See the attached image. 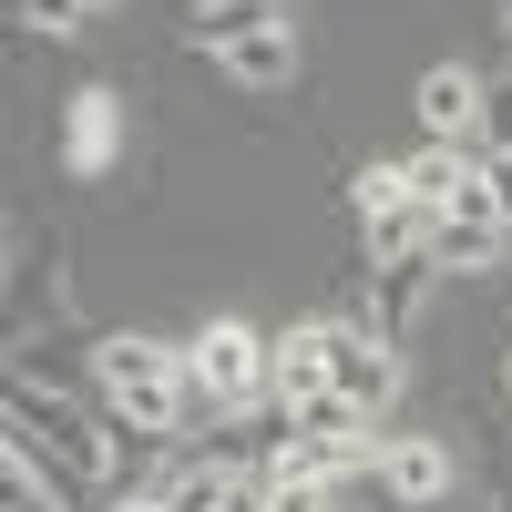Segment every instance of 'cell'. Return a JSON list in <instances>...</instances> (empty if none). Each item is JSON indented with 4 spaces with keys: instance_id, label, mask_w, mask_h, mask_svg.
Returning a JSON list of instances; mask_svg holds the SVG:
<instances>
[{
    "instance_id": "1",
    "label": "cell",
    "mask_w": 512,
    "mask_h": 512,
    "mask_svg": "<svg viewBox=\"0 0 512 512\" xmlns=\"http://www.w3.org/2000/svg\"><path fill=\"white\" fill-rule=\"evenodd\" d=\"M93 379H103V420L113 431H144V441H164L185 420V400H195L185 349H164V338H103Z\"/></svg>"
},
{
    "instance_id": "2",
    "label": "cell",
    "mask_w": 512,
    "mask_h": 512,
    "mask_svg": "<svg viewBox=\"0 0 512 512\" xmlns=\"http://www.w3.org/2000/svg\"><path fill=\"white\" fill-rule=\"evenodd\" d=\"M11 441L31 451V461H52L62 482H113V420H93L82 400H62V390H41V379H11Z\"/></svg>"
},
{
    "instance_id": "3",
    "label": "cell",
    "mask_w": 512,
    "mask_h": 512,
    "mask_svg": "<svg viewBox=\"0 0 512 512\" xmlns=\"http://www.w3.org/2000/svg\"><path fill=\"white\" fill-rule=\"evenodd\" d=\"M185 379H195V400H216V410H246L256 390H277V338H256L236 318H216L185 349Z\"/></svg>"
},
{
    "instance_id": "4",
    "label": "cell",
    "mask_w": 512,
    "mask_h": 512,
    "mask_svg": "<svg viewBox=\"0 0 512 512\" xmlns=\"http://www.w3.org/2000/svg\"><path fill=\"white\" fill-rule=\"evenodd\" d=\"M328 390L349 400L359 420H369V410H390V390H400L390 338H379V328H359V318H328Z\"/></svg>"
},
{
    "instance_id": "5",
    "label": "cell",
    "mask_w": 512,
    "mask_h": 512,
    "mask_svg": "<svg viewBox=\"0 0 512 512\" xmlns=\"http://www.w3.org/2000/svg\"><path fill=\"white\" fill-rule=\"evenodd\" d=\"M441 277H451V267H441L431 246H420V256H390V267H369V328L400 349V338L420 328V308H431V287H441Z\"/></svg>"
},
{
    "instance_id": "6",
    "label": "cell",
    "mask_w": 512,
    "mask_h": 512,
    "mask_svg": "<svg viewBox=\"0 0 512 512\" xmlns=\"http://www.w3.org/2000/svg\"><path fill=\"white\" fill-rule=\"evenodd\" d=\"M256 31H287V0H185V41L195 52H236V41H256Z\"/></svg>"
},
{
    "instance_id": "7",
    "label": "cell",
    "mask_w": 512,
    "mask_h": 512,
    "mask_svg": "<svg viewBox=\"0 0 512 512\" xmlns=\"http://www.w3.org/2000/svg\"><path fill=\"white\" fill-rule=\"evenodd\" d=\"M482 93L492 82H472L461 62H441V72H420V123H431V144H461V134H482Z\"/></svg>"
},
{
    "instance_id": "8",
    "label": "cell",
    "mask_w": 512,
    "mask_h": 512,
    "mask_svg": "<svg viewBox=\"0 0 512 512\" xmlns=\"http://www.w3.org/2000/svg\"><path fill=\"white\" fill-rule=\"evenodd\" d=\"M379 482H390V502L431 512V502L451 492V451H441V441H390V451H379Z\"/></svg>"
},
{
    "instance_id": "9",
    "label": "cell",
    "mask_w": 512,
    "mask_h": 512,
    "mask_svg": "<svg viewBox=\"0 0 512 512\" xmlns=\"http://www.w3.org/2000/svg\"><path fill=\"white\" fill-rule=\"evenodd\" d=\"M277 400H287V420L308 410V400H328V318L277 338Z\"/></svg>"
},
{
    "instance_id": "10",
    "label": "cell",
    "mask_w": 512,
    "mask_h": 512,
    "mask_svg": "<svg viewBox=\"0 0 512 512\" xmlns=\"http://www.w3.org/2000/svg\"><path fill=\"white\" fill-rule=\"evenodd\" d=\"M502 216H492V205H451V216L431 226V256H441V267H492V256H502Z\"/></svg>"
},
{
    "instance_id": "11",
    "label": "cell",
    "mask_w": 512,
    "mask_h": 512,
    "mask_svg": "<svg viewBox=\"0 0 512 512\" xmlns=\"http://www.w3.org/2000/svg\"><path fill=\"white\" fill-rule=\"evenodd\" d=\"M62 154H72V175H103V164H113V93H72Z\"/></svg>"
},
{
    "instance_id": "12",
    "label": "cell",
    "mask_w": 512,
    "mask_h": 512,
    "mask_svg": "<svg viewBox=\"0 0 512 512\" xmlns=\"http://www.w3.org/2000/svg\"><path fill=\"white\" fill-rule=\"evenodd\" d=\"M349 441H318V431H287L277 451H267V482H338V472H349Z\"/></svg>"
},
{
    "instance_id": "13",
    "label": "cell",
    "mask_w": 512,
    "mask_h": 512,
    "mask_svg": "<svg viewBox=\"0 0 512 512\" xmlns=\"http://www.w3.org/2000/svg\"><path fill=\"white\" fill-rule=\"evenodd\" d=\"M226 72L246 82V93H287V82H297V41H287V31H256V41L226 52Z\"/></svg>"
},
{
    "instance_id": "14",
    "label": "cell",
    "mask_w": 512,
    "mask_h": 512,
    "mask_svg": "<svg viewBox=\"0 0 512 512\" xmlns=\"http://www.w3.org/2000/svg\"><path fill=\"white\" fill-rule=\"evenodd\" d=\"M349 205H359V226L400 216V205H410V175H400V164H359V175H349Z\"/></svg>"
},
{
    "instance_id": "15",
    "label": "cell",
    "mask_w": 512,
    "mask_h": 512,
    "mask_svg": "<svg viewBox=\"0 0 512 512\" xmlns=\"http://www.w3.org/2000/svg\"><path fill=\"white\" fill-rule=\"evenodd\" d=\"M0 512H62V492L52 482H41V461L11 441V502H0Z\"/></svg>"
},
{
    "instance_id": "16",
    "label": "cell",
    "mask_w": 512,
    "mask_h": 512,
    "mask_svg": "<svg viewBox=\"0 0 512 512\" xmlns=\"http://www.w3.org/2000/svg\"><path fill=\"white\" fill-rule=\"evenodd\" d=\"M82 11H93V0H21V31H41V41H72V31H82Z\"/></svg>"
},
{
    "instance_id": "17",
    "label": "cell",
    "mask_w": 512,
    "mask_h": 512,
    "mask_svg": "<svg viewBox=\"0 0 512 512\" xmlns=\"http://www.w3.org/2000/svg\"><path fill=\"white\" fill-rule=\"evenodd\" d=\"M482 134H492V154H512V72L482 93Z\"/></svg>"
},
{
    "instance_id": "18",
    "label": "cell",
    "mask_w": 512,
    "mask_h": 512,
    "mask_svg": "<svg viewBox=\"0 0 512 512\" xmlns=\"http://www.w3.org/2000/svg\"><path fill=\"white\" fill-rule=\"evenodd\" d=\"M482 205L512 226V154H482Z\"/></svg>"
},
{
    "instance_id": "19",
    "label": "cell",
    "mask_w": 512,
    "mask_h": 512,
    "mask_svg": "<svg viewBox=\"0 0 512 512\" xmlns=\"http://www.w3.org/2000/svg\"><path fill=\"white\" fill-rule=\"evenodd\" d=\"M113 512H164V492H144V502H113Z\"/></svg>"
},
{
    "instance_id": "20",
    "label": "cell",
    "mask_w": 512,
    "mask_h": 512,
    "mask_svg": "<svg viewBox=\"0 0 512 512\" xmlns=\"http://www.w3.org/2000/svg\"><path fill=\"white\" fill-rule=\"evenodd\" d=\"M502 31H512V0H502Z\"/></svg>"
},
{
    "instance_id": "21",
    "label": "cell",
    "mask_w": 512,
    "mask_h": 512,
    "mask_svg": "<svg viewBox=\"0 0 512 512\" xmlns=\"http://www.w3.org/2000/svg\"><path fill=\"white\" fill-rule=\"evenodd\" d=\"M502 379H512V359H502Z\"/></svg>"
}]
</instances>
